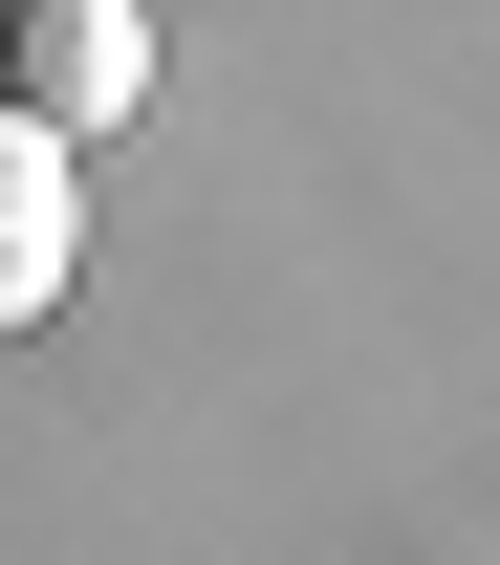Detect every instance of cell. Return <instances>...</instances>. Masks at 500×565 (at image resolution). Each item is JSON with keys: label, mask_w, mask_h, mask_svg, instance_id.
Segmentation results:
<instances>
[{"label": "cell", "mask_w": 500, "mask_h": 565, "mask_svg": "<svg viewBox=\"0 0 500 565\" xmlns=\"http://www.w3.org/2000/svg\"><path fill=\"white\" fill-rule=\"evenodd\" d=\"M0 109H22V131H131L152 109V22L131 0H0Z\"/></svg>", "instance_id": "cell-1"}, {"label": "cell", "mask_w": 500, "mask_h": 565, "mask_svg": "<svg viewBox=\"0 0 500 565\" xmlns=\"http://www.w3.org/2000/svg\"><path fill=\"white\" fill-rule=\"evenodd\" d=\"M66 282H87V174H66V131L0 109V349H22Z\"/></svg>", "instance_id": "cell-2"}]
</instances>
